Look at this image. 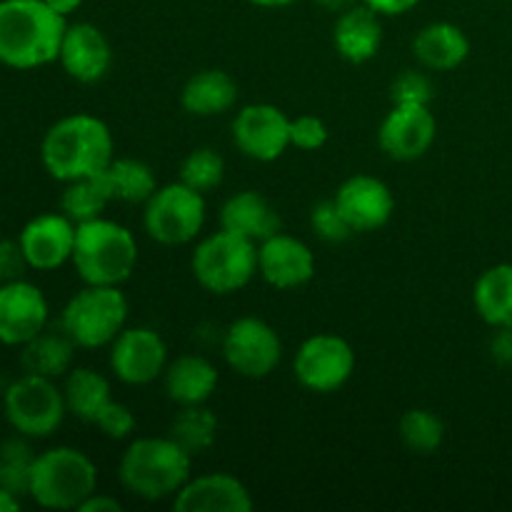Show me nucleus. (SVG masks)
I'll return each instance as SVG.
<instances>
[{"label":"nucleus","instance_id":"obj_1","mask_svg":"<svg viewBox=\"0 0 512 512\" xmlns=\"http://www.w3.org/2000/svg\"><path fill=\"white\" fill-rule=\"evenodd\" d=\"M68 18L45 0H0V63L33 70L55 63Z\"/></svg>","mask_w":512,"mask_h":512},{"label":"nucleus","instance_id":"obj_2","mask_svg":"<svg viewBox=\"0 0 512 512\" xmlns=\"http://www.w3.org/2000/svg\"><path fill=\"white\" fill-rule=\"evenodd\" d=\"M115 158L113 133L90 113H73L48 128L40 143V160L60 183L103 173Z\"/></svg>","mask_w":512,"mask_h":512},{"label":"nucleus","instance_id":"obj_3","mask_svg":"<svg viewBox=\"0 0 512 512\" xmlns=\"http://www.w3.org/2000/svg\"><path fill=\"white\" fill-rule=\"evenodd\" d=\"M193 455L173 438H138L125 448L118 478L128 493L145 503H160L178 495L193 478Z\"/></svg>","mask_w":512,"mask_h":512},{"label":"nucleus","instance_id":"obj_4","mask_svg":"<svg viewBox=\"0 0 512 512\" xmlns=\"http://www.w3.org/2000/svg\"><path fill=\"white\" fill-rule=\"evenodd\" d=\"M70 263L85 285H123L138 265V240L115 220H88L75 228Z\"/></svg>","mask_w":512,"mask_h":512},{"label":"nucleus","instance_id":"obj_5","mask_svg":"<svg viewBox=\"0 0 512 512\" xmlns=\"http://www.w3.org/2000/svg\"><path fill=\"white\" fill-rule=\"evenodd\" d=\"M98 490V468L78 448L58 445L35 455L28 495L48 510H78Z\"/></svg>","mask_w":512,"mask_h":512},{"label":"nucleus","instance_id":"obj_6","mask_svg":"<svg viewBox=\"0 0 512 512\" xmlns=\"http://www.w3.org/2000/svg\"><path fill=\"white\" fill-rule=\"evenodd\" d=\"M190 270L208 293H238L258 275V243L220 228L195 245Z\"/></svg>","mask_w":512,"mask_h":512},{"label":"nucleus","instance_id":"obj_7","mask_svg":"<svg viewBox=\"0 0 512 512\" xmlns=\"http://www.w3.org/2000/svg\"><path fill=\"white\" fill-rule=\"evenodd\" d=\"M128 300L120 285H85L65 303L60 328L78 348L98 350L113 343L125 330Z\"/></svg>","mask_w":512,"mask_h":512},{"label":"nucleus","instance_id":"obj_8","mask_svg":"<svg viewBox=\"0 0 512 512\" xmlns=\"http://www.w3.org/2000/svg\"><path fill=\"white\" fill-rule=\"evenodd\" d=\"M3 408L10 428L28 440L50 438L58 433L68 415L63 388H58L53 378L33 373H25L23 378L10 383Z\"/></svg>","mask_w":512,"mask_h":512},{"label":"nucleus","instance_id":"obj_9","mask_svg":"<svg viewBox=\"0 0 512 512\" xmlns=\"http://www.w3.org/2000/svg\"><path fill=\"white\" fill-rule=\"evenodd\" d=\"M145 233L160 245L193 243L205 225V198L185 183H168L145 203Z\"/></svg>","mask_w":512,"mask_h":512},{"label":"nucleus","instance_id":"obj_10","mask_svg":"<svg viewBox=\"0 0 512 512\" xmlns=\"http://www.w3.org/2000/svg\"><path fill=\"white\" fill-rule=\"evenodd\" d=\"M298 383L310 393H338L355 373V350L335 333H318L303 340L293 360Z\"/></svg>","mask_w":512,"mask_h":512},{"label":"nucleus","instance_id":"obj_11","mask_svg":"<svg viewBox=\"0 0 512 512\" xmlns=\"http://www.w3.org/2000/svg\"><path fill=\"white\" fill-rule=\"evenodd\" d=\"M223 358L240 378L263 380L278 368L283 358V343L273 325L255 315H245L225 330Z\"/></svg>","mask_w":512,"mask_h":512},{"label":"nucleus","instance_id":"obj_12","mask_svg":"<svg viewBox=\"0 0 512 512\" xmlns=\"http://www.w3.org/2000/svg\"><path fill=\"white\" fill-rule=\"evenodd\" d=\"M110 370L125 385H150L168 368V345L158 330L125 328L110 343Z\"/></svg>","mask_w":512,"mask_h":512},{"label":"nucleus","instance_id":"obj_13","mask_svg":"<svg viewBox=\"0 0 512 512\" xmlns=\"http://www.w3.org/2000/svg\"><path fill=\"white\" fill-rule=\"evenodd\" d=\"M233 143L245 158L273 163L290 148V118L278 105H245L233 120Z\"/></svg>","mask_w":512,"mask_h":512},{"label":"nucleus","instance_id":"obj_14","mask_svg":"<svg viewBox=\"0 0 512 512\" xmlns=\"http://www.w3.org/2000/svg\"><path fill=\"white\" fill-rule=\"evenodd\" d=\"M48 300L25 278L0 283V343L23 348L48 328Z\"/></svg>","mask_w":512,"mask_h":512},{"label":"nucleus","instance_id":"obj_15","mask_svg":"<svg viewBox=\"0 0 512 512\" xmlns=\"http://www.w3.org/2000/svg\"><path fill=\"white\" fill-rule=\"evenodd\" d=\"M438 120L430 105H393L378 130V143L388 158L410 163L423 158L435 143Z\"/></svg>","mask_w":512,"mask_h":512},{"label":"nucleus","instance_id":"obj_16","mask_svg":"<svg viewBox=\"0 0 512 512\" xmlns=\"http://www.w3.org/2000/svg\"><path fill=\"white\" fill-rule=\"evenodd\" d=\"M340 213L345 215L353 233H373L390 223L395 213V195L380 178L355 173L343 180L335 193Z\"/></svg>","mask_w":512,"mask_h":512},{"label":"nucleus","instance_id":"obj_17","mask_svg":"<svg viewBox=\"0 0 512 512\" xmlns=\"http://www.w3.org/2000/svg\"><path fill=\"white\" fill-rule=\"evenodd\" d=\"M75 228L65 213H40L23 225L18 240L33 270H58L73 258Z\"/></svg>","mask_w":512,"mask_h":512},{"label":"nucleus","instance_id":"obj_18","mask_svg":"<svg viewBox=\"0 0 512 512\" xmlns=\"http://www.w3.org/2000/svg\"><path fill=\"white\" fill-rule=\"evenodd\" d=\"M258 273L275 290L303 288L315 275V255L303 240L275 233L258 245Z\"/></svg>","mask_w":512,"mask_h":512},{"label":"nucleus","instance_id":"obj_19","mask_svg":"<svg viewBox=\"0 0 512 512\" xmlns=\"http://www.w3.org/2000/svg\"><path fill=\"white\" fill-rule=\"evenodd\" d=\"M178 512H250L253 495L230 473H205L190 478L173 498Z\"/></svg>","mask_w":512,"mask_h":512},{"label":"nucleus","instance_id":"obj_20","mask_svg":"<svg viewBox=\"0 0 512 512\" xmlns=\"http://www.w3.org/2000/svg\"><path fill=\"white\" fill-rule=\"evenodd\" d=\"M58 60L70 78L90 85L105 78L113 63V50L98 25L75 23L65 30Z\"/></svg>","mask_w":512,"mask_h":512},{"label":"nucleus","instance_id":"obj_21","mask_svg":"<svg viewBox=\"0 0 512 512\" xmlns=\"http://www.w3.org/2000/svg\"><path fill=\"white\" fill-rule=\"evenodd\" d=\"M383 15L365 3L343 10L333 28V45L343 60L363 65L380 53L383 45Z\"/></svg>","mask_w":512,"mask_h":512},{"label":"nucleus","instance_id":"obj_22","mask_svg":"<svg viewBox=\"0 0 512 512\" xmlns=\"http://www.w3.org/2000/svg\"><path fill=\"white\" fill-rule=\"evenodd\" d=\"M220 228L260 245L270 235L280 233V215L258 190H243V193L230 195L223 203Z\"/></svg>","mask_w":512,"mask_h":512},{"label":"nucleus","instance_id":"obj_23","mask_svg":"<svg viewBox=\"0 0 512 512\" xmlns=\"http://www.w3.org/2000/svg\"><path fill=\"white\" fill-rule=\"evenodd\" d=\"M218 368L203 355H180L163 373L165 393L175 405H205L218 390Z\"/></svg>","mask_w":512,"mask_h":512},{"label":"nucleus","instance_id":"obj_24","mask_svg":"<svg viewBox=\"0 0 512 512\" xmlns=\"http://www.w3.org/2000/svg\"><path fill=\"white\" fill-rule=\"evenodd\" d=\"M413 55L425 70L448 73L460 68L470 55V40L453 23H430L413 38Z\"/></svg>","mask_w":512,"mask_h":512},{"label":"nucleus","instance_id":"obj_25","mask_svg":"<svg viewBox=\"0 0 512 512\" xmlns=\"http://www.w3.org/2000/svg\"><path fill=\"white\" fill-rule=\"evenodd\" d=\"M238 103V83L220 68L198 70L190 75L180 93V105L195 118H215Z\"/></svg>","mask_w":512,"mask_h":512},{"label":"nucleus","instance_id":"obj_26","mask_svg":"<svg viewBox=\"0 0 512 512\" xmlns=\"http://www.w3.org/2000/svg\"><path fill=\"white\" fill-rule=\"evenodd\" d=\"M75 348L78 345L73 343V338L63 328H45L43 333H38L30 343L23 345L20 365H23L25 373L58 380L70 373Z\"/></svg>","mask_w":512,"mask_h":512},{"label":"nucleus","instance_id":"obj_27","mask_svg":"<svg viewBox=\"0 0 512 512\" xmlns=\"http://www.w3.org/2000/svg\"><path fill=\"white\" fill-rule=\"evenodd\" d=\"M473 305L493 328H512V263L493 265L475 280Z\"/></svg>","mask_w":512,"mask_h":512},{"label":"nucleus","instance_id":"obj_28","mask_svg":"<svg viewBox=\"0 0 512 512\" xmlns=\"http://www.w3.org/2000/svg\"><path fill=\"white\" fill-rule=\"evenodd\" d=\"M65 408L83 423H95L100 410L110 403V383L103 373L93 368H73L65 375L63 385Z\"/></svg>","mask_w":512,"mask_h":512},{"label":"nucleus","instance_id":"obj_29","mask_svg":"<svg viewBox=\"0 0 512 512\" xmlns=\"http://www.w3.org/2000/svg\"><path fill=\"white\" fill-rule=\"evenodd\" d=\"M103 178L108 183L110 198L118 203H148L150 195L158 190L153 168L138 158H113L103 170Z\"/></svg>","mask_w":512,"mask_h":512},{"label":"nucleus","instance_id":"obj_30","mask_svg":"<svg viewBox=\"0 0 512 512\" xmlns=\"http://www.w3.org/2000/svg\"><path fill=\"white\" fill-rule=\"evenodd\" d=\"M110 203H113V198H110L108 183H105L103 173H98L65 183L63 195H60V213L68 215L75 225H80L103 218Z\"/></svg>","mask_w":512,"mask_h":512},{"label":"nucleus","instance_id":"obj_31","mask_svg":"<svg viewBox=\"0 0 512 512\" xmlns=\"http://www.w3.org/2000/svg\"><path fill=\"white\" fill-rule=\"evenodd\" d=\"M170 438L190 455L205 453L218 438V418L205 405H185L170 423Z\"/></svg>","mask_w":512,"mask_h":512},{"label":"nucleus","instance_id":"obj_32","mask_svg":"<svg viewBox=\"0 0 512 512\" xmlns=\"http://www.w3.org/2000/svg\"><path fill=\"white\" fill-rule=\"evenodd\" d=\"M398 435L405 448L415 455L438 453L445 440V425L433 410L413 408L405 410L398 423Z\"/></svg>","mask_w":512,"mask_h":512},{"label":"nucleus","instance_id":"obj_33","mask_svg":"<svg viewBox=\"0 0 512 512\" xmlns=\"http://www.w3.org/2000/svg\"><path fill=\"white\" fill-rule=\"evenodd\" d=\"M35 453L28 445V438H10L0 443V488L8 493L28 495L30 490V473H33Z\"/></svg>","mask_w":512,"mask_h":512},{"label":"nucleus","instance_id":"obj_34","mask_svg":"<svg viewBox=\"0 0 512 512\" xmlns=\"http://www.w3.org/2000/svg\"><path fill=\"white\" fill-rule=\"evenodd\" d=\"M225 178V160L218 150L213 148H195L185 155L180 163V183L198 193H210L218 188Z\"/></svg>","mask_w":512,"mask_h":512},{"label":"nucleus","instance_id":"obj_35","mask_svg":"<svg viewBox=\"0 0 512 512\" xmlns=\"http://www.w3.org/2000/svg\"><path fill=\"white\" fill-rule=\"evenodd\" d=\"M310 228L325 243H343L353 235V228L348 225L345 215L340 213L335 200H323V203L313 205L310 210Z\"/></svg>","mask_w":512,"mask_h":512},{"label":"nucleus","instance_id":"obj_36","mask_svg":"<svg viewBox=\"0 0 512 512\" xmlns=\"http://www.w3.org/2000/svg\"><path fill=\"white\" fill-rule=\"evenodd\" d=\"M390 100H393V105H430L433 83L420 70H403L390 83Z\"/></svg>","mask_w":512,"mask_h":512},{"label":"nucleus","instance_id":"obj_37","mask_svg":"<svg viewBox=\"0 0 512 512\" xmlns=\"http://www.w3.org/2000/svg\"><path fill=\"white\" fill-rule=\"evenodd\" d=\"M95 428L108 440H128L135 433V415L128 405L110 400L95 418Z\"/></svg>","mask_w":512,"mask_h":512},{"label":"nucleus","instance_id":"obj_38","mask_svg":"<svg viewBox=\"0 0 512 512\" xmlns=\"http://www.w3.org/2000/svg\"><path fill=\"white\" fill-rule=\"evenodd\" d=\"M328 143V125L318 115H298L290 120V145L305 153L320 150Z\"/></svg>","mask_w":512,"mask_h":512},{"label":"nucleus","instance_id":"obj_39","mask_svg":"<svg viewBox=\"0 0 512 512\" xmlns=\"http://www.w3.org/2000/svg\"><path fill=\"white\" fill-rule=\"evenodd\" d=\"M28 268L30 265L20 248V240H0V283L20 280Z\"/></svg>","mask_w":512,"mask_h":512},{"label":"nucleus","instance_id":"obj_40","mask_svg":"<svg viewBox=\"0 0 512 512\" xmlns=\"http://www.w3.org/2000/svg\"><path fill=\"white\" fill-rule=\"evenodd\" d=\"M490 355L495 363L512 365V328H495V335L490 338Z\"/></svg>","mask_w":512,"mask_h":512},{"label":"nucleus","instance_id":"obj_41","mask_svg":"<svg viewBox=\"0 0 512 512\" xmlns=\"http://www.w3.org/2000/svg\"><path fill=\"white\" fill-rule=\"evenodd\" d=\"M360 3H365L380 15H403L413 10L420 0H360Z\"/></svg>","mask_w":512,"mask_h":512},{"label":"nucleus","instance_id":"obj_42","mask_svg":"<svg viewBox=\"0 0 512 512\" xmlns=\"http://www.w3.org/2000/svg\"><path fill=\"white\" fill-rule=\"evenodd\" d=\"M78 510L80 512H120L123 510V505H120V500L113 498V495H105V493H98V490H95V493L90 495V498L85 500Z\"/></svg>","mask_w":512,"mask_h":512},{"label":"nucleus","instance_id":"obj_43","mask_svg":"<svg viewBox=\"0 0 512 512\" xmlns=\"http://www.w3.org/2000/svg\"><path fill=\"white\" fill-rule=\"evenodd\" d=\"M45 3H48L50 8H53L58 15L68 18V15H73L75 10H78L80 5H83V0H45Z\"/></svg>","mask_w":512,"mask_h":512},{"label":"nucleus","instance_id":"obj_44","mask_svg":"<svg viewBox=\"0 0 512 512\" xmlns=\"http://www.w3.org/2000/svg\"><path fill=\"white\" fill-rule=\"evenodd\" d=\"M315 3H318L320 8H325V10H333V13H343V10L358 5L360 0H315Z\"/></svg>","mask_w":512,"mask_h":512},{"label":"nucleus","instance_id":"obj_45","mask_svg":"<svg viewBox=\"0 0 512 512\" xmlns=\"http://www.w3.org/2000/svg\"><path fill=\"white\" fill-rule=\"evenodd\" d=\"M20 510V498L18 495L8 493L5 488H0V512H15Z\"/></svg>","mask_w":512,"mask_h":512},{"label":"nucleus","instance_id":"obj_46","mask_svg":"<svg viewBox=\"0 0 512 512\" xmlns=\"http://www.w3.org/2000/svg\"><path fill=\"white\" fill-rule=\"evenodd\" d=\"M248 3L258 5V8H285V5H293L295 0H248Z\"/></svg>","mask_w":512,"mask_h":512}]
</instances>
